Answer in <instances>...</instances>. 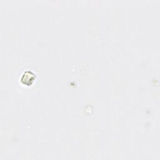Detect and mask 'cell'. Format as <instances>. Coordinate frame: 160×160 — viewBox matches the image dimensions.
Returning <instances> with one entry per match:
<instances>
[{
    "label": "cell",
    "instance_id": "6da1fadb",
    "mask_svg": "<svg viewBox=\"0 0 160 160\" xmlns=\"http://www.w3.org/2000/svg\"><path fill=\"white\" fill-rule=\"evenodd\" d=\"M34 79V74L30 71H26V72H24L21 79V81L23 84L29 86L32 84Z\"/></svg>",
    "mask_w": 160,
    "mask_h": 160
}]
</instances>
